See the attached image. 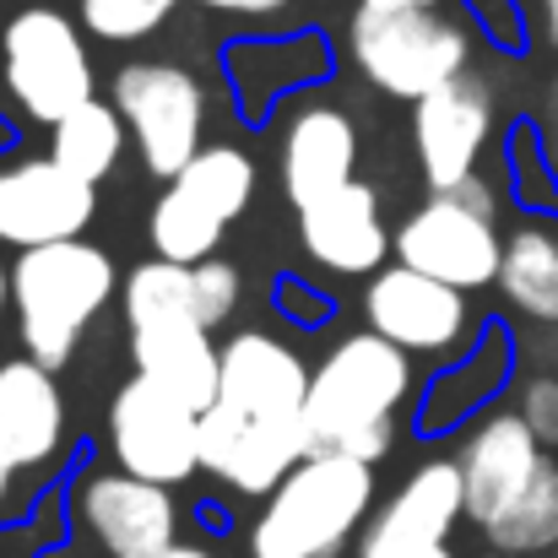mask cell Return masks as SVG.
<instances>
[{
  "label": "cell",
  "instance_id": "f35d334b",
  "mask_svg": "<svg viewBox=\"0 0 558 558\" xmlns=\"http://www.w3.org/2000/svg\"><path fill=\"white\" fill-rule=\"evenodd\" d=\"M174 5H180V0H174Z\"/></svg>",
  "mask_w": 558,
  "mask_h": 558
},
{
  "label": "cell",
  "instance_id": "7c38bea8",
  "mask_svg": "<svg viewBox=\"0 0 558 558\" xmlns=\"http://www.w3.org/2000/svg\"><path fill=\"white\" fill-rule=\"evenodd\" d=\"M109 456L114 466L153 477V483H190L201 466V407L163 390L147 374H131L109 401Z\"/></svg>",
  "mask_w": 558,
  "mask_h": 558
},
{
  "label": "cell",
  "instance_id": "484cf974",
  "mask_svg": "<svg viewBox=\"0 0 558 558\" xmlns=\"http://www.w3.org/2000/svg\"><path fill=\"white\" fill-rule=\"evenodd\" d=\"M174 0H76V16L104 44H142L169 22Z\"/></svg>",
  "mask_w": 558,
  "mask_h": 558
},
{
  "label": "cell",
  "instance_id": "7a4b0ae2",
  "mask_svg": "<svg viewBox=\"0 0 558 558\" xmlns=\"http://www.w3.org/2000/svg\"><path fill=\"white\" fill-rule=\"evenodd\" d=\"M379 510V472L374 461L310 450L250 521V558H342Z\"/></svg>",
  "mask_w": 558,
  "mask_h": 558
},
{
  "label": "cell",
  "instance_id": "9c48e42d",
  "mask_svg": "<svg viewBox=\"0 0 558 558\" xmlns=\"http://www.w3.org/2000/svg\"><path fill=\"white\" fill-rule=\"evenodd\" d=\"M260 185V169L244 147H201L174 180H163L158 201H153V217H147V239L163 260H211L222 233L250 211Z\"/></svg>",
  "mask_w": 558,
  "mask_h": 558
},
{
  "label": "cell",
  "instance_id": "603a6c76",
  "mask_svg": "<svg viewBox=\"0 0 558 558\" xmlns=\"http://www.w3.org/2000/svg\"><path fill=\"white\" fill-rule=\"evenodd\" d=\"M461 369L439 374V385L423 396V407H417V428L423 434H439V428H450L456 417H483V401L499 390V379L510 374V342H505V331L499 326H488L483 337H477V348L466 353V359H456Z\"/></svg>",
  "mask_w": 558,
  "mask_h": 558
},
{
  "label": "cell",
  "instance_id": "1f68e13d",
  "mask_svg": "<svg viewBox=\"0 0 558 558\" xmlns=\"http://www.w3.org/2000/svg\"><path fill=\"white\" fill-rule=\"evenodd\" d=\"M206 11H222V16H277L288 11L293 0H201Z\"/></svg>",
  "mask_w": 558,
  "mask_h": 558
},
{
  "label": "cell",
  "instance_id": "44dd1931",
  "mask_svg": "<svg viewBox=\"0 0 558 558\" xmlns=\"http://www.w3.org/2000/svg\"><path fill=\"white\" fill-rule=\"evenodd\" d=\"M222 65L233 71L239 109L260 125L266 104H277L282 87L326 71V44H320V33H293V38H271V44H233V49H222Z\"/></svg>",
  "mask_w": 558,
  "mask_h": 558
},
{
  "label": "cell",
  "instance_id": "2e32d148",
  "mask_svg": "<svg viewBox=\"0 0 558 558\" xmlns=\"http://www.w3.org/2000/svg\"><path fill=\"white\" fill-rule=\"evenodd\" d=\"M488 142H494V93L477 76H456L412 104V153L428 180V195L466 185Z\"/></svg>",
  "mask_w": 558,
  "mask_h": 558
},
{
  "label": "cell",
  "instance_id": "74e56055",
  "mask_svg": "<svg viewBox=\"0 0 558 558\" xmlns=\"http://www.w3.org/2000/svg\"><path fill=\"white\" fill-rule=\"evenodd\" d=\"M22 5H38V0H22Z\"/></svg>",
  "mask_w": 558,
  "mask_h": 558
},
{
  "label": "cell",
  "instance_id": "83f0119b",
  "mask_svg": "<svg viewBox=\"0 0 558 558\" xmlns=\"http://www.w3.org/2000/svg\"><path fill=\"white\" fill-rule=\"evenodd\" d=\"M515 412L532 423V434L543 445H558V379L554 374H532L515 390Z\"/></svg>",
  "mask_w": 558,
  "mask_h": 558
},
{
  "label": "cell",
  "instance_id": "3957f363",
  "mask_svg": "<svg viewBox=\"0 0 558 558\" xmlns=\"http://www.w3.org/2000/svg\"><path fill=\"white\" fill-rule=\"evenodd\" d=\"M120 320H125L131 369L206 412L217 396V374H222V342L211 337L201 315L190 266L163 260V255L131 266L120 282Z\"/></svg>",
  "mask_w": 558,
  "mask_h": 558
},
{
  "label": "cell",
  "instance_id": "52a82bcc",
  "mask_svg": "<svg viewBox=\"0 0 558 558\" xmlns=\"http://www.w3.org/2000/svg\"><path fill=\"white\" fill-rule=\"evenodd\" d=\"M348 60L385 98L417 104L445 82L466 76L472 33L439 5H401V11L359 5L348 22Z\"/></svg>",
  "mask_w": 558,
  "mask_h": 558
},
{
  "label": "cell",
  "instance_id": "f546056e",
  "mask_svg": "<svg viewBox=\"0 0 558 558\" xmlns=\"http://www.w3.org/2000/svg\"><path fill=\"white\" fill-rule=\"evenodd\" d=\"M277 304L288 310V320H293V326H320V320L331 315V304H326V299H315V293H310L304 282H293V277L282 282V293H277Z\"/></svg>",
  "mask_w": 558,
  "mask_h": 558
},
{
  "label": "cell",
  "instance_id": "d590c367",
  "mask_svg": "<svg viewBox=\"0 0 558 558\" xmlns=\"http://www.w3.org/2000/svg\"><path fill=\"white\" fill-rule=\"evenodd\" d=\"M359 5H379V11H401V5H439V0H359Z\"/></svg>",
  "mask_w": 558,
  "mask_h": 558
},
{
  "label": "cell",
  "instance_id": "d6986e66",
  "mask_svg": "<svg viewBox=\"0 0 558 558\" xmlns=\"http://www.w3.org/2000/svg\"><path fill=\"white\" fill-rule=\"evenodd\" d=\"M299 250L331 277H374L396 255V228L385 222L379 190L353 180L299 206Z\"/></svg>",
  "mask_w": 558,
  "mask_h": 558
},
{
  "label": "cell",
  "instance_id": "8fae6325",
  "mask_svg": "<svg viewBox=\"0 0 558 558\" xmlns=\"http://www.w3.org/2000/svg\"><path fill=\"white\" fill-rule=\"evenodd\" d=\"M364 320L369 331L390 337L396 348H407L412 359H466L477 348V315L472 299L417 266H379L364 288Z\"/></svg>",
  "mask_w": 558,
  "mask_h": 558
},
{
  "label": "cell",
  "instance_id": "9a60e30c",
  "mask_svg": "<svg viewBox=\"0 0 558 558\" xmlns=\"http://www.w3.org/2000/svg\"><path fill=\"white\" fill-rule=\"evenodd\" d=\"M71 515L87 532V543H98L109 558L158 554V548L180 543V505H174L169 483L136 477L125 466L82 472L71 483Z\"/></svg>",
  "mask_w": 558,
  "mask_h": 558
},
{
  "label": "cell",
  "instance_id": "d6a6232c",
  "mask_svg": "<svg viewBox=\"0 0 558 558\" xmlns=\"http://www.w3.org/2000/svg\"><path fill=\"white\" fill-rule=\"evenodd\" d=\"M526 11H537V27H543V38L558 49V0H526Z\"/></svg>",
  "mask_w": 558,
  "mask_h": 558
},
{
  "label": "cell",
  "instance_id": "30bf717a",
  "mask_svg": "<svg viewBox=\"0 0 558 558\" xmlns=\"http://www.w3.org/2000/svg\"><path fill=\"white\" fill-rule=\"evenodd\" d=\"M114 109L131 125L142 163L158 180H174L206 147V87L190 65L174 60H131L114 76Z\"/></svg>",
  "mask_w": 558,
  "mask_h": 558
},
{
  "label": "cell",
  "instance_id": "cb8c5ba5",
  "mask_svg": "<svg viewBox=\"0 0 558 558\" xmlns=\"http://www.w3.org/2000/svg\"><path fill=\"white\" fill-rule=\"evenodd\" d=\"M125 142H131V125H125V114L114 109V98H109V104H104V98H87V104H76V109L49 131V153H54L71 174H82V180H93V185H104V180L120 169Z\"/></svg>",
  "mask_w": 558,
  "mask_h": 558
},
{
  "label": "cell",
  "instance_id": "836d02e7",
  "mask_svg": "<svg viewBox=\"0 0 558 558\" xmlns=\"http://www.w3.org/2000/svg\"><path fill=\"white\" fill-rule=\"evenodd\" d=\"M136 558H217L206 543H169V548H158V554H136Z\"/></svg>",
  "mask_w": 558,
  "mask_h": 558
},
{
  "label": "cell",
  "instance_id": "5bb4252c",
  "mask_svg": "<svg viewBox=\"0 0 558 558\" xmlns=\"http://www.w3.org/2000/svg\"><path fill=\"white\" fill-rule=\"evenodd\" d=\"M98 217V185L71 174L54 153H27L0 163V244L38 250L82 239Z\"/></svg>",
  "mask_w": 558,
  "mask_h": 558
},
{
  "label": "cell",
  "instance_id": "ba28073f",
  "mask_svg": "<svg viewBox=\"0 0 558 558\" xmlns=\"http://www.w3.org/2000/svg\"><path fill=\"white\" fill-rule=\"evenodd\" d=\"M87 27H76L65 11H54L49 0L22 5L0 22V98L54 131L76 104L98 98L93 93V54H87Z\"/></svg>",
  "mask_w": 558,
  "mask_h": 558
},
{
  "label": "cell",
  "instance_id": "d4e9b609",
  "mask_svg": "<svg viewBox=\"0 0 558 558\" xmlns=\"http://www.w3.org/2000/svg\"><path fill=\"white\" fill-rule=\"evenodd\" d=\"M499 554H548L558 543V461L548 456L537 483L483 532Z\"/></svg>",
  "mask_w": 558,
  "mask_h": 558
},
{
  "label": "cell",
  "instance_id": "4dcf8cb0",
  "mask_svg": "<svg viewBox=\"0 0 558 558\" xmlns=\"http://www.w3.org/2000/svg\"><path fill=\"white\" fill-rule=\"evenodd\" d=\"M537 136H543V158H548V174L558 180V76L548 82V104H543V125H537Z\"/></svg>",
  "mask_w": 558,
  "mask_h": 558
},
{
  "label": "cell",
  "instance_id": "e0dca14e",
  "mask_svg": "<svg viewBox=\"0 0 558 558\" xmlns=\"http://www.w3.org/2000/svg\"><path fill=\"white\" fill-rule=\"evenodd\" d=\"M548 445L532 434L521 412H483L472 417V434L461 439V483H466V521L488 532L543 472Z\"/></svg>",
  "mask_w": 558,
  "mask_h": 558
},
{
  "label": "cell",
  "instance_id": "f1b7e54d",
  "mask_svg": "<svg viewBox=\"0 0 558 558\" xmlns=\"http://www.w3.org/2000/svg\"><path fill=\"white\" fill-rule=\"evenodd\" d=\"M472 5V22L505 44V49H521L526 44V0H466Z\"/></svg>",
  "mask_w": 558,
  "mask_h": 558
},
{
  "label": "cell",
  "instance_id": "5b68a950",
  "mask_svg": "<svg viewBox=\"0 0 558 558\" xmlns=\"http://www.w3.org/2000/svg\"><path fill=\"white\" fill-rule=\"evenodd\" d=\"M120 266L93 239H60L38 250H16L11 260V315L22 353L44 369H65L87 337V326L120 299Z\"/></svg>",
  "mask_w": 558,
  "mask_h": 558
},
{
  "label": "cell",
  "instance_id": "8992f818",
  "mask_svg": "<svg viewBox=\"0 0 558 558\" xmlns=\"http://www.w3.org/2000/svg\"><path fill=\"white\" fill-rule=\"evenodd\" d=\"M71 456V407L54 369L38 359H0V532L49 505Z\"/></svg>",
  "mask_w": 558,
  "mask_h": 558
},
{
  "label": "cell",
  "instance_id": "4fadbf2b",
  "mask_svg": "<svg viewBox=\"0 0 558 558\" xmlns=\"http://www.w3.org/2000/svg\"><path fill=\"white\" fill-rule=\"evenodd\" d=\"M396 260L417 266L461 293H483L499 288V266H505V233L488 211L466 206L461 195H428L423 206H412L396 228Z\"/></svg>",
  "mask_w": 558,
  "mask_h": 558
},
{
  "label": "cell",
  "instance_id": "277c9868",
  "mask_svg": "<svg viewBox=\"0 0 558 558\" xmlns=\"http://www.w3.org/2000/svg\"><path fill=\"white\" fill-rule=\"evenodd\" d=\"M412 353L379 331L342 337L310 374V445L385 461L396 445V417L412 401Z\"/></svg>",
  "mask_w": 558,
  "mask_h": 558
},
{
  "label": "cell",
  "instance_id": "8d00e7d4",
  "mask_svg": "<svg viewBox=\"0 0 558 558\" xmlns=\"http://www.w3.org/2000/svg\"><path fill=\"white\" fill-rule=\"evenodd\" d=\"M396 558H456L450 548H423V554H396Z\"/></svg>",
  "mask_w": 558,
  "mask_h": 558
},
{
  "label": "cell",
  "instance_id": "7402d4cb",
  "mask_svg": "<svg viewBox=\"0 0 558 558\" xmlns=\"http://www.w3.org/2000/svg\"><path fill=\"white\" fill-rule=\"evenodd\" d=\"M499 293L515 315L558 326V228L554 222H521L505 233V266H499Z\"/></svg>",
  "mask_w": 558,
  "mask_h": 558
},
{
  "label": "cell",
  "instance_id": "ffe728a7",
  "mask_svg": "<svg viewBox=\"0 0 558 558\" xmlns=\"http://www.w3.org/2000/svg\"><path fill=\"white\" fill-rule=\"evenodd\" d=\"M282 195L299 206L359 180V125L337 104H299L282 125Z\"/></svg>",
  "mask_w": 558,
  "mask_h": 558
},
{
  "label": "cell",
  "instance_id": "e575fe53",
  "mask_svg": "<svg viewBox=\"0 0 558 558\" xmlns=\"http://www.w3.org/2000/svg\"><path fill=\"white\" fill-rule=\"evenodd\" d=\"M5 310H11V266L0 260V320H5Z\"/></svg>",
  "mask_w": 558,
  "mask_h": 558
},
{
  "label": "cell",
  "instance_id": "6da1fadb",
  "mask_svg": "<svg viewBox=\"0 0 558 558\" xmlns=\"http://www.w3.org/2000/svg\"><path fill=\"white\" fill-rule=\"evenodd\" d=\"M310 364L271 331H233L222 342L217 396L201 412V466L239 499H266L310 445Z\"/></svg>",
  "mask_w": 558,
  "mask_h": 558
},
{
  "label": "cell",
  "instance_id": "ac0fdd59",
  "mask_svg": "<svg viewBox=\"0 0 558 558\" xmlns=\"http://www.w3.org/2000/svg\"><path fill=\"white\" fill-rule=\"evenodd\" d=\"M466 521V483L456 461H423L401 477V488L374 510L359 537V558H396L423 548H450L456 526Z\"/></svg>",
  "mask_w": 558,
  "mask_h": 558
},
{
  "label": "cell",
  "instance_id": "4316f807",
  "mask_svg": "<svg viewBox=\"0 0 558 558\" xmlns=\"http://www.w3.org/2000/svg\"><path fill=\"white\" fill-rule=\"evenodd\" d=\"M190 277H195V299H201V315H206V326L217 331V326H228V315L239 310V293H244V277H239V266H228V260H195L190 266Z\"/></svg>",
  "mask_w": 558,
  "mask_h": 558
}]
</instances>
